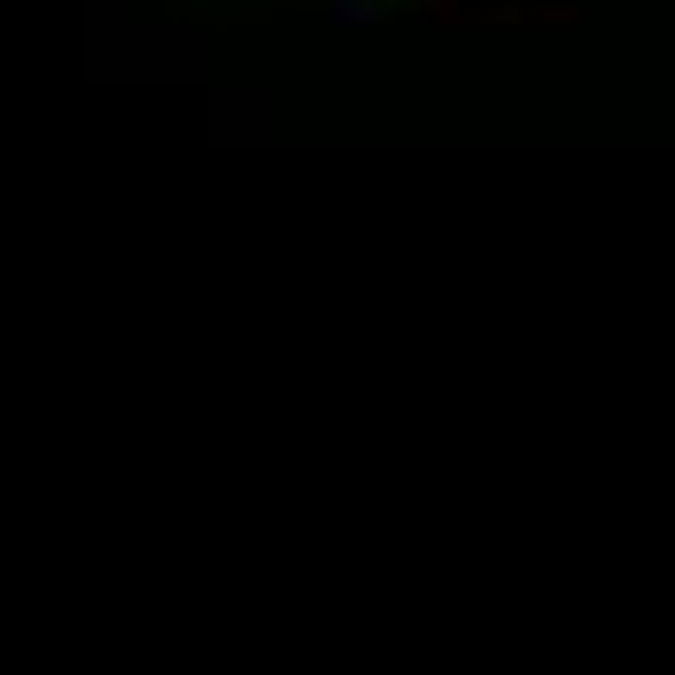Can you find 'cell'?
I'll list each match as a JSON object with an SVG mask.
<instances>
[{
    "mask_svg": "<svg viewBox=\"0 0 675 675\" xmlns=\"http://www.w3.org/2000/svg\"><path fill=\"white\" fill-rule=\"evenodd\" d=\"M334 16L342 23H373V0H334Z\"/></svg>",
    "mask_w": 675,
    "mask_h": 675,
    "instance_id": "obj_1",
    "label": "cell"
}]
</instances>
